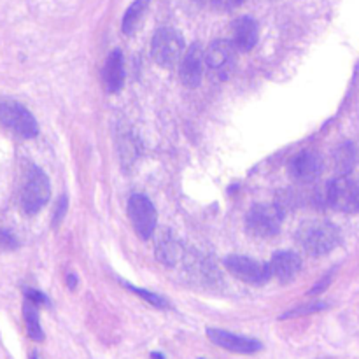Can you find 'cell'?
I'll return each mask as SVG.
<instances>
[{"label":"cell","mask_w":359,"mask_h":359,"mask_svg":"<svg viewBox=\"0 0 359 359\" xmlns=\"http://www.w3.org/2000/svg\"><path fill=\"white\" fill-rule=\"evenodd\" d=\"M297 241L307 255L325 256L337 248L340 241V231L330 221L312 219L298 228Z\"/></svg>","instance_id":"cell-1"},{"label":"cell","mask_w":359,"mask_h":359,"mask_svg":"<svg viewBox=\"0 0 359 359\" xmlns=\"http://www.w3.org/2000/svg\"><path fill=\"white\" fill-rule=\"evenodd\" d=\"M184 41L172 28H161L154 34L151 42V56L163 69L177 65L184 56Z\"/></svg>","instance_id":"cell-2"},{"label":"cell","mask_w":359,"mask_h":359,"mask_svg":"<svg viewBox=\"0 0 359 359\" xmlns=\"http://www.w3.org/2000/svg\"><path fill=\"white\" fill-rule=\"evenodd\" d=\"M51 188H49V179L39 167L32 165L25 177L23 191H21V207L27 214L34 216L42 207L48 203Z\"/></svg>","instance_id":"cell-3"},{"label":"cell","mask_w":359,"mask_h":359,"mask_svg":"<svg viewBox=\"0 0 359 359\" xmlns=\"http://www.w3.org/2000/svg\"><path fill=\"white\" fill-rule=\"evenodd\" d=\"M0 123L16 135L32 139L39 133V126L32 112L14 100L0 98Z\"/></svg>","instance_id":"cell-4"},{"label":"cell","mask_w":359,"mask_h":359,"mask_svg":"<svg viewBox=\"0 0 359 359\" xmlns=\"http://www.w3.org/2000/svg\"><path fill=\"white\" fill-rule=\"evenodd\" d=\"M326 203L340 212H359V181L349 175H339L328 184Z\"/></svg>","instance_id":"cell-5"},{"label":"cell","mask_w":359,"mask_h":359,"mask_svg":"<svg viewBox=\"0 0 359 359\" xmlns=\"http://www.w3.org/2000/svg\"><path fill=\"white\" fill-rule=\"evenodd\" d=\"M235 51L231 41H214L205 49V69L216 81H226L235 69Z\"/></svg>","instance_id":"cell-6"},{"label":"cell","mask_w":359,"mask_h":359,"mask_svg":"<svg viewBox=\"0 0 359 359\" xmlns=\"http://www.w3.org/2000/svg\"><path fill=\"white\" fill-rule=\"evenodd\" d=\"M283 210L276 205H255L245 216V230L258 238H270L279 233Z\"/></svg>","instance_id":"cell-7"},{"label":"cell","mask_w":359,"mask_h":359,"mask_svg":"<svg viewBox=\"0 0 359 359\" xmlns=\"http://www.w3.org/2000/svg\"><path fill=\"white\" fill-rule=\"evenodd\" d=\"M128 216L130 221H132L133 230H135V233L139 235L142 241H147V238L153 237L154 230H156L158 214L153 202H151L146 195L135 193V195L130 196Z\"/></svg>","instance_id":"cell-8"},{"label":"cell","mask_w":359,"mask_h":359,"mask_svg":"<svg viewBox=\"0 0 359 359\" xmlns=\"http://www.w3.org/2000/svg\"><path fill=\"white\" fill-rule=\"evenodd\" d=\"M224 266H226L231 276L248 284H255V286H262L272 277L270 266L266 263L256 262V259L248 258V256H228L224 259Z\"/></svg>","instance_id":"cell-9"},{"label":"cell","mask_w":359,"mask_h":359,"mask_svg":"<svg viewBox=\"0 0 359 359\" xmlns=\"http://www.w3.org/2000/svg\"><path fill=\"white\" fill-rule=\"evenodd\" d=\"M207 337L212 344L217 347L230 351V353L237 354H255L263 349V344L256 339H249V337L235 335V333L224 332V330L209 328L207 330Z\"/></svg>","instance_id":"cell-10"},{"label":"cell","mask_w":359,"mask_h":359,"mask_svg":"<svg viewBox=\"0 0 359 359\" xmlns=\"http://www.w3.org/2000/svg\"><path fill=\"white\" fill-rule=\"evenodd\" d=\"M203 69H205V51L200 44H193L181 60V70H179L181 83L186 88L200 86Z\"/></svg>","instance_id":"cell-11"},{"label":"cell","mask_w":359,"mask_h":359,"mask_svg":"<svg viewBox=\"0 0 359 359\" xmlns=\"http://www.w3.org/2000/svg\"><path fill=\"white\" fill-rule=\"evenodd\" d=\"M270 273L272 277H276L280 284L293 283L297 279V276L302 270V259L297 252L293 251H283L277 252L272 258V262L269 263Z\"/></svg>","instance_id":"cell-12"},{"label":"cell","mask_w":359,"mask_h":359,"mask_svg":"<svg viewBox=\"0 0 359 359\" xmlns=\"http://www.w3.org/2000/svg\"><path fill=\"white\" fill-rule=\"evenodd\" d=\"M290 172L297 181H314L323 172L321 156L318 153H314V151H302L300 154H297L291 160Z\"/></svg>","instance_id":"cell-13"},{"label":"cell","mask_w":359,"mask_h":359,"mask_svg":"<svg viewBox=\"0 0 359 359\" xmlns=\"http://www.w3.org/2000/svg\"><path fill=\"white\" fill-rule=\"evenodd\" d=\"M102 81H104V88L107 93H118L123 88V83H125V60H123L119 49H116L107 56L104 72H102Z\"/></svg>","instance_id":"cell-14"},{"label":"cell","mask_w":359,"mask_h":359,"mask_svg":"<svg viewBox=\"0 0 359 359\" xmlns=\"http://www.w3.org/2000/svg\"><path fill=\"white\" fill-rule=\"evenodd\" d=\"M231 42L237 51H251L258 42V25L252 18H238L231 28Z\"/></svg>","instance_id":"cell-15"},{"label":"cell","mask_w":359,"mask_h":359,"mask_svg":"<svg viewBox=\"0 0 359 359\" xmlns=\"http://www.w3.org/2000/svg\"><path fill=\"white\" fill-rule=\"evenodd\" d=\"M23 318L25 325H27V333L32 340L35 342H42L44 340V332H42L41 321H39L37 305L30 300H25L23 305Z\"/></svg>","instance_id":"cell-16"},{"label":"cell","mask_w":359,"mask_h":359,"mask_svg":"<svg viewBox=\"0 0 359 359\" xmlns=\"http://www.w3.org/2000/svg\"><path fill=\"white\" fill-rule=\"evenodd\" d=\"M333 163H335L339 175H349L354 163H356V149H354L353 144H342L333 154Z\"/></svg>","instance_id":"cell-17"},{"label":"cell","mask_w":359,"mask_h":359,"mask_svg":"<svg viewBox=\"0 0 359 359\" xmlns=\"http://www.w3.org/2000/svg\"><path fill=\"white\" fill-rule=\"evenodd\" d=\"M146 7H147V0H135V2L126 9L125 16H123V25H121L123 32H125L126 35H132L133 32L137 30L144 13H146Z\"/></svg>","instance_id":"cell-18"},{"label":"cell","mask_w":359,"mask_h":359,"mask_svg":"<svg viewBox=\"0 0 359 359\" xmlns=\"http://www.w3.org/2000/svg\"><path fill=\"white\" fill-rule=\"evenodd\" d=\"M156 256L163 265H175L181 256V249H179V244L174 241V238L167 237L158 244Z\"/></svg>","instance_id":"cell-19"},{"label":"cell","mask_w":359,"mask_h":359,"mask_svg":"<svg viewBox=\"0 0 359 359\" xmlns=\"http://www.w3.org/2000/svg\"><path fill=\"white\" fill-rule=\"evenodd\" d=\"M328 309V305L323 304V302H312V304H304L298 305V307L291 309V311L284 312L279 319H291V318H302V316H309V314H316V312H321Z\"/></svg>","instance_id":"cell-20"},{"label":"cell","mask_w":359,"mask_h":359,"mask_svg":"<svg viewBox=\"0 0 359 359\" xmlns=\"http://www.w3.org/2000/svg\"><path fill=\"white\" fill-rule=\"evenodd\" d=\"M126 287H128L132 293H135L137 297L144 298V300H146L149 305H153V307H156V309H167L168 307V302L165 300V298H161L160 294L153 293V291L140 290V287H133V286H130V284H126Z\"/></svg>","instance_id":"cell-21"},{"label":"cell","mask_w":359,"mask_h":359,"mask_svg":"<svg viewBox=\"0 0 359 359\" xmlns=\"http://www.w3.org/2000/svg\"><path fill=\"white\" fill-rule=\"evenodd\" d=\"M203 6H209L214 7V9H221V11H228V9H233V7L241 6L244 0H200Z\"/></svg>","instance_id":"cell-22"},{"label":"cell","mask_w":359,"mask_h":359,"mask_svg":"<svg viewBox=\"0 0 359 359\" xmlns=\"http://www.w3.org/2000/svg\"><path fill=\"white\" fill-rule=\"evenodd\" d=\"M67 209H69V198H67V195H62V196H60L58 203H56L55 216H53V226H58V224L62 223V219H63V216H65Z\"/></svg>","instance_id":"cell-23"},{"label":"cell","mask_w":359,"mask_h":359,"mask_svg":"<svg viewBox=\"0 0 359 359\" xmlns=\"http://www.w3.org/2000/svg\"><path fill=\"white\" fill-rule=\"evenodd\" d=\"M25 298L30 302H34L35 305H49V300L46 298V294H42L41 291H37V290H30V287H27V290H25Z\"/></svg>","instance_id":"cell-24"},{"label":"cell","mask_w":359,"mask_h":359,"mask_svg":"<svg viewBox=\"0 0 359 359\" xmlns=\"http://www.w3.org/2000/svg\"><path fill=\"white\" fill-rule=\"evenodd\" d=\"M0 248H2V249H14V248H18L16 238H14L13 235L9 233V231L0 230Z\"/></svg>","instance_id":"cell-25"},{"label":"cell","mask_w":359,"mask_h":359,"mask_svg":"<svg viewBox=\"0 0 359 359\" xmlns=\"http://www.w3.org/2000/svg\"><path fill=\"white\" fill-rule=\"evenodd\" d=\"M330 280H332V277H330V276H325V277H323V280H319V283L316 284L314 287H312V291H311L312 297H316V294L323 293V291H325L326 287L330 286Z\"/></svg>","instance_id":"cell-26"},{"label":"cell","mask_w":359,"mask_h":359,"mask_svg":"<svg viewBox=\"0 0 359 359\" xmlns=\"http://www.w3.org/2000/svg\"><path fill=\"white\" fill-rule=\"evenodd\" d=\"M67 284H69L70 290L76 287V276H67Z\"/></svg>","instance_id":"cell-27"},{"label":"cell","mask_w":359,"mask_h":359,"mask_svg":"<svg viewBox=\"0 0 359 359\" xmlns=\"http://www.w3.org/2000/svg\"><path fill=\"white\" fill-rule=\"evenodd\" d=\"M151 359H165L160 353H151Z\"/></svg>","instance_id":"cell-28"},{"label":"cell","mask_w":359,"mask_h":359,"mask_svg":"<svg viewBox=\"0 0 359 359\" xmlns=\"http://www.w3.org/2000/svg\"><path fill=\"white\" fill-rule=\"evenodd\" d=\"M30 359H41V358H39V354H37V353H32Z\"/></svg>","instance_id":"cell-29"}]
</instances>
